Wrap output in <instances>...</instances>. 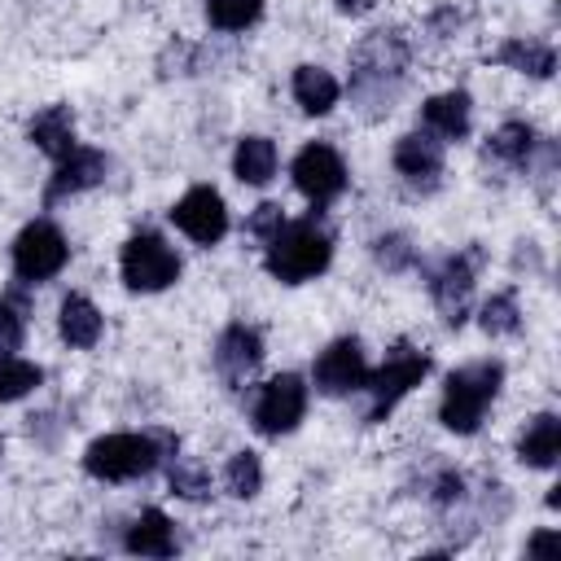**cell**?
I'll return each instance as SVG.
<instances>
[{
  "instance_id": "obj_1",
  "label": "cell",
  "mask_w": 561,
  "mask_h": 561,
  "mask_svg": "<svg viewBox=\"0 0 561 561\" xmlns=\"http://www.w3.org/2000/svg\"><path fill=\"white\" fill-rule=\"evenodd\" d=\"M175 438L167 434H101L83 451V473L96 482H131L153 473L167 456H175Z\"/></svg>"
},
{
  "instance_id": "obj_2",
  "label": "cell",
  "mask_w": 561,
  "mask_h": 561,
  "mask_svg": "<svg viewBox=\"0 0 561 561\" xmlns=\"http://www.w3.org/2000/svg\"><path fill=\"white\" fill-rule=\"evenodd\" d=\"M504 386V364L500 359H473L465 368H456L443 386V403H438V421L451 434H478L495 394Z\"/></svg>"
},
{
  "instance_id": "obj_3",
  "label": "cell",
  "mask_w": 561,
  "mask_h": 561,
  "mask_svg": "<svg viewBox=\"0 0 561 561\" xmlns=\"http://www.w3.org/2000/svg\"><path fill=\"white\" fill-rule=\"evenodd\" d=\"M329 259H333V237L316 215H307V219L285 224L267 241V259L263 263L280 285H302V280L320 276L329 267Z\"/></svg>"
},
{
  "instance_id": "obj_4",
  "label": "cell",
  "mask_w": 561,
  "mask_h": 561,
  "mask_svg": "<svg viewBox=\"0 0 561 561\" xmlns=\"http://www.w3.org/2000/svg\"><path fill=\"white\" fill-rule=\"evenodd\" d=\"M425 373H430V355L416 351V346H408V342H394V346L386 351L381 368L368 373V381H364V390H368V421H373V425L386 421V416L425 381Z\"/></svg>"
},
{
  "instance_id": "obj_5",
  "label": "cell",
  "mask_w": 561,
  "mask_h": 561,
  "mask_svg": "<svg viewBox=\"0 0 561 561\" xmlns=\"http://www.w3.org/2000/svg\"><path fill=\"white\" fill-rule=\"evenodd\" d=\"M118 276L136 294H162L180 280V254L158 232H131L118 254Z\"/></svg>"
},
{
  "instance_id": "obj_6",
  "label": "cell",
  "mask_w": 561,
  "mask_h": 561,
  "mask_svg": "<svg viewBox=\"0 0 561 561\" xmlns=\"http://www.w3.org/2000/svg\"><path fill=\"white\" fill-rule=\"evenodd\" d=\"M66 259H70V245H66V232L53 219H31L13 237V276L22 285L53 280L66 267Z\"/></svg>"
},
{
  "instance_id": "obj_7",
  "label": "cell",
  "mask_w": 561,
  "mask_h": 561,
  "mask_svg": "<svg viewBox=\"0 0 561 561\" xmlns=\"http://www.w3.org/2000/svg\"><path fill=\"white\" fill-rule=\"evenodd\" d=\"M307 416V381L298 373H280L272 381L259 386L254 394V408H250V421L263 438H280V434H294Z\"/></svg>"
},
{
  "instance_id": "obj_8",
  "label": "cell",
  "mask_w": 561,
  "mask_h": 561,
  "mask_svg": "<svg viewBox=\"0 0 561 561\" xmlns=\"http://www.w3.org/2000/svg\"><path fill=\"white\" fill-rule=\"evenodd\" d=\"M486 263V250L482 245H469V250H456L438 263V272L430 276V294H434V307L443 311V320L451 329H460L469 320V298H473V280H478V267Z\"/></svg>"
},
{
  "instance_id": "obj_9",
  "label": "cell",
  "mask_w": 561,
  "mask_h": 561,
  "mask_svg": "<svg viewBox=\"0 0 561 561\" xmlns=\"http://www.w3.org/2000/svg\"><path fill=\"white\" fill-rule=\"evenodd\" d=\"M289 175H294V188H298L311 206H329V202L346 188V162H342V153H337L333 145H324V140L302 145L298 158H294V167H289Z\"/></svg>"
},
{
  "instance_id": "obj_10",
  "label": "cell",
  "mask_w": 561,
  "mask_h": 561,
  "mask_svg": "<svg viewBox=\"0 0 561 561\" xmlns=\"http://www.w3.org/2000/svg\"><path fill=\"white\" fill-rule=\"evenodd\" d=\"M171 224L197 241V245H219L224 232H228V206L219 197V188L210 184H193L175 206H171Z\"/></svg>"
},
{
  "instance_id": "obj_11",
  "label": "cell",
  "mask_w": 561,
  "mask_h": 561,
  "mask_svg": "<svg viewBox=\"0 0 561 561\" xmlns=\"http://www.w3.org/2000/svg\"><path fill=\"white\" fill-rule=\"evenodd\" d=\"M368 373H373V368H368V355H364L359 337H337V342H329V346L320 351L311 377H316V390H320V394L342 399V394L364 390Z\"/></svg>"
},
{
  "instance_id": "obj_12",
  "label": "cell",
  "mask_w": 561,
  "mask_h": 561,
  "mask_svg": "<svg viewBox=\"0 0 561 561\" xmlns=\"http://www.w3.org/2000/svg\"><path fill=\"white\" fill-rule=\"evenodd\" d=\"M408 66V44L399 39V31H377L355 48V75L351 88L364 96L368 88H386V79H399V70Z\"/></svg>"
},
{
  "instance_id": "obj_13",
  "label": "cell",
  "mask_w": 561,
  "mask_h": 561,
  "mask_svg": "<svg viewBox=\"0 0 561 561\" xmlns=\"http://www.w3.org/2000/svg\"><path fill=\"white\" fill-rule=\"evenodd\" d=\"M110 175V158L101 149H88V145H75L66 158H57V171L44 188V206H57L61 197H75V193H88L96 188L101 180Z\"/></svg>"
},
{
  "instance_id": "obj_14",
  "label": "cell",
  "mask_w": 561,
  "mask_h": 561,
  "mask_svg": "<svg viewBox=\"0 0 561 561\" xmlns=\"http://www.w3.org/2000/svg\"><path fill=\"white\" fill-rule=\"evenodd\" d=\"M390 162L412 188L430 193V188H438V175H443V140H434L430 131H408L394 140Z\"/></svg>"
},
{
  "instance_id": "obj_15",
  "label": "cell",
  "mask_w": 561,
  "mask_h": 561,
  "mask_svg": "<svg viewBox=\"0 0 561 561\" xmlns=\"http://www.w3.org/2000/svg\"><path fill=\"white\" fill-rule=\"evenodd\" d=\"M263 359V333L254 324H228L215 342V373L237 390Z\"/></svg>"
},
{
  "instance_id": "obj_16",
  "label": "cell",
  "mask_w": 561,
  "mask_h": 561,
  "mask_svg": "<svg viewBox=\"0 0 561 561\" xmlns=\"http://www.w3.org/2000/svg\"><path fill=\"white\" fill-rule=\"evenodd\" d=\"M469 118H473V105H469V92L451 88V92H438L421 105V131H430L434 140H465L469 136Z\"/></svg>"
},
{
  "instance_id": "obj_17",
  "label": "cell",
  "mask_w": 561,
  "mask_h": 561,
  "mask_svg": "<svg viewBox=\"0 0 561 561\" xmlns=\"http://www.w3.org/2000/svg\"><path fill=\"white\" fill-rule=\"evenodd\" d=\"M557 456H561V416L557 412H539L517 434V460L526 469H552Z\"/></svg>"
},
{
  "instance_id": "obj_18",
  "label": "cell",
  "mask_w": 561,
  "mask_h": 561,
  "mask_svg": "<svg viewBox=\"0 0 561 561\" xmlns=\"http://www.w3.org/2000/svg\"><path fill=\"white\" fill-rule=\"evenodd\" d=\"M57 329H61V342H66V346H75V351H92V346L101 342L105 320H101V311H96L92 298H83V294H66V298H61V311H57Z\"/></svg>"
},
{
  "instance_id": "obj_19",
  "label": "cell",
  "mask_w": 561,
  "mask_h": 561,
  "mask_svg": "<svg viewBox=\"0 0 561 561\" xmlns=\"http://www.w3.org/2000/svg\"><path fill=\"white\" fill-rule=\"evenodd\" d=\"M175 522L162 513V508H145L131 526H127V535H123V548L131 552V557H171L175 552Z\"/></svg>"
},
{
  "instance_id": "obj_20",
  "label": "cell",
  "mask_w": 561,
  "mask_h": 561,
  "mask_svg": "<svg viewBox=\"0 0 561 561\" xmlns=\"http://www.w3.org/2000/svg\"><path fill=\"white\" fill-rule=\"evenodd\" d=\"M26 136H31V145H35L39 153H48L53 162L66 158V153L79 145V140H75V114H70V105H44V110L31 118Z\"/></svg>"
},
{
  "instance_id": "obj_21",
  "label": "cell",
  "mask_w": 561,
  "mask_h": 561,
  "mask_svg": "<svg viewBox=\"0 0 561 561\" xmlns=\"http://www.w3.org/2000/svg\"><path fill=\"white\" fill-rule=\"evenodd\" d=\"M535 149H539L535 127L530 123H517V118L513 123H500L491 131V140H486V158H495V162H504L513 171H526L530 158H535Z\"/></svg>"
},
{
  "instance_id": "obj_22",
  "label": "cell",
  "mask_w": 561,
  "mask_h": 561,
  "mask_svg": "<svg viewBox=\"0 0 561 561\" xmlns=\"http://www.w3.org/2000/svg\"><path fill=\"white\" fill-rule=\"evenodd\" d=\"M289 88H294V101H298L307 114H329V110L337 105V96H342L337 79H333L324 66H298Z\"/></svg>"
},
{
  "instance_id": "obj_23",
  "label": "cell",
  "mask_w": 561,
  "mask_h": 561,
  "mask_svg": "<svg viewBox=\"0 0 561 561\" xmlns=\"http://www.w3.org/2000/svg\"><path fill=\"white\" fill-rule=\"evenodd\" d=\"M232 175L241 184H267L276 175V145L267 136H245L237 140V153H232Z\"/></svg>"
},
{
  "instance_id": "obj_24",
  "label": "cell",
  "mask_w": 561,
  "mask_h": 561,
  "mask_svg": "<svg viewBox=\"0 0 561 561\" xmlns=\"http://www.w3.org/2000/svg\"><path fill=\"white\" fill-rule=\"evenodd\" d=\"M495 61L508 66V70H522V75H530V79H548V75L557 70V53H552L548 44H539V39H508V44L495 53Z\"/></svg>"
},
{
  "instance_id": "obj_25",
  "label": "cell",
  "mask_w": 561,
  "mask_h": 561,
  "mask_svg": "<svg viewBox=\"0 0 561 561\" xmlns=\"http://www.w3.org/2000/svg\"><path fill=\"white\" fill-rule=\"evenodd\" d=\"M478 324L486 337H513L522 329V307H517V294L504 289V294H491L478 311Z\"/></svg>"
},
{
  "instance_id": "obj_26",
  "label": "cell",
  "mask_w": 561,
  "mask_h": 561,
  "mask_svg": "<svg viewBox=\"0 0 561 561\" xmlns=\"http://www.w3.org/2000/svg\"><path fill=\"white\" fill-rule=\"evenodd\" d=\"M39 381H44L39 364L18 359V355L0 359V403H18V399H26V394H31Z\"/></svg>"
},
{
  "instance_id": "obj_27",
  "label": "cell",
  "mask_w": 561,
  "mask_h": 561,
  "mask_svg": "<svg viewBox=\"0 0 561 561\" xmlns=\"http://www.w3.org/2000/svg\"><path fill=\"white\" fill-rule=\"evenodd\" d=\"M22 337H26V298L13 289V294L0 298V359L18 355Z\"/></svg>"
},
{
  "instance_id": "obj_28",
  "label": "cell",
  "mask_w": 561,
  "mask_h": 561,
  "mask_svg": "<svg viewBox=\"0 0 561 561\" xmlns=\"http://www.w3.org/2000/svg\"><path fill=\"white\" fill-rule=\"evenodd\" d=\"M263 13V0H206V22L215 31H245Z\"/></svg>"
},
{
  "instance_id": "obj_29",
  "label": "cell",
  "mask_w": 561,
  "mask_h": 561,
  "mask_svg": "<svg viewBox=\"0 0 561 561\" xmlns=\"http://www.w3.org/2000/svg\"><path fill=\"white\" fill-rule=\"evenodd\" d=\"M224 486H228V495H237V500L259 495V486H263V465H259V456H254V451H237V456L228 460V469H224Z\"/></svg>"
},
{
  "instance_id": "obj_30",
  "label": "cell",
  "mask_w": 561,
  "mask_h": 561,
  "mask_svg": "<svg viewBox=\"0 0 561 561\" xmlns=\"http://www.w3.org/2000/svg\"><path fill=\"white\" fill-rule=\"evenodd\" d=\"M167 482H171V491L184 495V500H206V495H210V473H206V465H197V460H188V456H175V460H171Z\"/></svg>"
},
{
  "instance_id": "obj_31",
  "label": "cell",
  "mask_w": 561,
  "mask_h": 561,
  "mask_svg": "<svg viewBox=\"0 0 561 561\" xmlns=\"http://www.w3.org/2000/svg\"><path fill=\"white\" fill-rule=\"evenodd\" d=\"M373 259H377L386 272H408V267L416 263V250L408 245V237L386 232V237H377V241H373Z\"/></svg>"
},
{
  "instance_id": "obj_32",
  "label": "cell",
  "mask_w": 561,
  "mask_h": 561,
  "mask_svg": "<svg viewBox=\"0 0 561 561\" xmlns=\"http://www.w3.org/2000/svg\"><path fill=\"white\" fill-rule=\"evenodd\" d=\"M280 228H285V215H280V206H276V202H263V206H259V210L245 219V232H250V237H259L263 245H267V241H272Z\"/></svg>"
},
{
  "instance_id": "obj_33",
  "label": "cell",
  "mask_w": 561,
  "mask_h": 561,
  "mask_svg": "<svg viewBox=\"0 0 561 561\" xmlns=\"http://www.w3.org/2000/svg\"><path fill=\"white\" fill-rule=\"evenodd\" d=\"M460 495H465V478H460L456 469L438 473V482H434V500H438V504H456Z\"/></svg>"
},
{
  "instance_id": "obj_34",
  "label": "cell",
  "mask_w": 561,
  "mask_h": 561,
  "mask_svg": "<svg viewBox=\"0 0 561 561\" xmlns=\"http://www.w3.org/2000/svg\"><path fill=\"white\" fill-rule=\"evenodd\" d=\"M526 557H561V535H557V530H539V535L526 543Z\"/></svg>"
}]
</instances>
